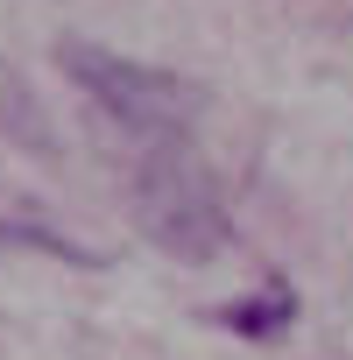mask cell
Returning a JSON list of instances; mask_svg holds the SVG:
<instances>
[{"instance_id": "cell-1", "label": "cell", "mask_w": 353, "mask_h": 360, "mask_svg": "<svg viewBox=\"0 0 353 360\" xmlns=\"http://www.w3.org/2000/svg\"><path fill=\"white\" fill-rule=\"evenodd\" d=\"M127 198H134L141 233H148L162 255H176V262H212V255L226 248V233H233L212 169L198 162V148H184L176 134H162V141L141 148Z\"/></svg>"}, {"instance_id": "cell-2", "label": "cell", "mask_w": 353, "mask_h": 360, "mask_svg": "<svg viewBox=\"0 0 353 360\" xmlns=\"http://www.w3.org/2000/svg\"><path fill=\"white\" fill-rule=\"evenodd\" d=\"M57 64L120 120V127H134V134H148V141H162L169 127H184V113L198 106V92L176 78V71H155V64H134V57H113V50H99V43H78V36H64L57 43Z\"/></svg>"}, {"instance_id": "cell-3", "label": "cell", "mask_w": 353, "mask_h": 360, "mask_svg": "<svg viewBox=\"0 0 353 360\" xmlns=\"http://www.w3.org/2000/svg\"><path fill=\"white\" fill-rule=\"evenodd\" d=\"M0 134L36 148V155H57V134H50V106L29 92V78H15V64L0 57Z\"/></svg>"}, {"instance_id": "cell-4", "label": "cell", "mask_w": 353, "mask_h": 360, "mask_svg": "<svg viewBox=\"0 0 353 360\" xmlns=\"http://www.w3.org/2000/svg\"><path fill=\"white\" fill-rule=\"evenodd\" d=\"M290 311H297V297H290L283 283H269V290H262V304H240V311H226V325H233V332H276Z\"/></svg>"}]
</instances>
